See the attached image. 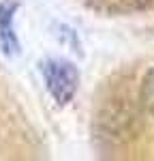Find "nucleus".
Wrapping results in <instances>:
<instances>
[{"instance_id": "obj_1", "label": "nucleus", "mask_w": 154, "mask_h": 161, "mask_svg": "<svg viewBox=\"0 0 154 161\" xmlns=\"http://www.w3.org/2000/svg\"><path fill=\"white\" fill-rule=\"evenodd\" d=\"M43 77L49 95L56 99L58 105H66L75 97L79 86V73L77 69L66 60H47L43 64Z\"/></svg>"}, {"instance_id": "obj_2", "label": "nucleus", "mask_w": 154, "mask_h": 161, "mask_svg": "<svg viewBox=\"0 0 154 161\" xmlns=\"http://www.w3.org/2000/svg\"><path fill=\"white\" fill-rule=\"evenodd\" d=\"M11 15H13V7L11 4H0V39L4 50L9 52H17V41H15V32L11 26Z\"/></svg>"}, {"instance_id": "obj_3", "label": "nucleus", "mask_w": 154, "mask_h": 161, "mask_svg": "<svg viewBox=\"0 0 154 161\" xmlns=\"http://www.w3.org/2000/svg\"><path fill=\"white\" fill-rule=\"evenodd\" d=\"M141 101L143 108L154 116V69H150L141 82Z\"/></svg>"}]
</instances>
